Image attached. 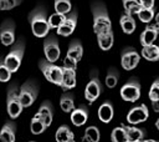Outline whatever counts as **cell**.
Wrapping results in <instances>:
<instances>
[{
	"label": "cell",
	"instance_id": "cell-1",
	"mask_svg": "<svg viewBox=\"0 0 159 142\" xmlns=\"http://www.w3.org/2000/svg\"><path fill=\"white\" fill-rule=\"evenodd\" d=\"M29 22L31 25L32 34L36 37H45L47 36L50 31L48 25V17L46 15V9L42 5L36 6L30 14H29Z\"/></svg>",
	"mask_w": 159,
	"mask_h": 142
},
{
	"label": "cell",
	"instance_id": "cell-2",
	"mask_svg": "<svg viewBox=\"0 0 159 142\" xmlns=\"http://www.w3.org/2000/svg\"><path fill=\"white\" fill-rule=\"evenodd\" d=\"M91 10L93 15V31L96 32V35L112 30V22L107 7L102 1H93L91 5Z\"/></svg>",
	"mask_w": 159,
	"mask_h": 142
},
{
	"label": "cell",
	"instance_id": "cell-3",
	"mask_svg": "<svg viewBox=\"0 0 159 142\" xmlns=\"http://www.w3.org/2000/svg\"><path fill=\"white\" fill-rule=\"evenodd\" d=\"M22 103L19 96V87L16 85V82H12L9 87H7V93H6V111L7 115L10 116V118L15 120L20 116V113L22 112Z\"/></svg>",
	"mask_w": 159,
	"mask_h": 142
},
{
	"label": "cell",
	"instance_id": "cell-4",
	"mask_svg": "<svg viewBox=\"0 0 159 142\" xmlns=\"http://www.w3.org/2000/svg\"><path fill=\"white\" fill-rule=\"evenodd\" d=\"M24 52H25V41L24 39H19L4 59L5 65L11 70V72H16L19 70L24 57Z\"/></svg>",
	"mask_w": 159,
	"mask_h": 142
},
{
	"label": "cell",
	"instance_id": "cell-5",
	"mask_svg": "<svg viewBox=\"0 0 159 142\" xmlns=\"http://www.w3.org/2000/svg\"><path fill=\"white\" fill-rule=\"evenodd\" d=\"M39 67L47 81H50L53 85L61 86L62 76H63V66L60 67V66L55 65V62H50L48 60L42 59L39 62Z\"/></svg>",
	"mask_w": 159,
	"mask_h": 142
},
{
	"label": "cell",
	"instance_id": "cell-6",
	"mask_svg": "<svg viewBox=\"0 0 159 142\" xmlns=\"http://www.w3.org/2000/svg\"><path fill=\"white\" fill-rule=\"evenodd\" d=\"M102 91H103V87H102V83L98 77V71L92 70L89 72V80L84 88V98L87 100V102L89 105H92L99 97Z\"/></svg>",
	"mask_w": 159,
	"mask_h": 142
},
{
	"label": "cell",
	"instance_id": "cell-7",
	"mask_svg": "<svg viewBox=\"0 0 159 142\" xmlns=\"http://www.w3.org/2000/svg\"><path fill=\"white\" fill-rule=\"evenodd\" d=\"M39 85L34 80H27L19 90V96L24 107H30L37 98Z\"/></svg>",
	"mask_w": 159,
	"mask_h": 142
},
{
	"label": "cell",
	"instance_id": "cell-8",
	"mask_svg": "<svg viewBox=\"0 0 159 142\" xmlns=\"http://www.w3.org/2000/svg\"><path fill=\"white\" fill-rule=\"evenodd\" d=\"M120 97L128 102H135L140 97V83L138 78L132 77L120 87Z\"/></svg>",
	"mask_w": 159,
	"mask_h": 142
},
{
	"label": "cell",
	"instance_id": "cell-9",
	"mask_svg": "<svg viewBox=\"0 0 159 142\" xmlns=\"http://www.w3.org/2000/svg\"><path fill=\"white\" fill-rule=\"evenodd\" d=\"M43 54H45L46 60H48L50 62H56L60 59L61 50H60L58 40H57V37L55 35H47V36H45Z\"/></svg>",
	"mask_w": 159,
	"mask_h": 142
},
{
	"label": "cell",
	"instance_id": "cell-10",
	"mask_svg": "<svg viewBox=\"0 0 159 142\" xmlns=\"http://www.w3.org/2000/svg\"><path fill=\"white\" fill-rule=\"evenodd\" d=\"M140 61V56L139 54L130 46L128 47H124L120 52V65L124 70L127 71H130L133 69H135L138 66Z\"/></svg>",
	"mask_w": 159,
	"mask_h": 142
},
{
	"label": "cell",
	"instance_id": "cell-11",
	"mask_svg": "<svg viewBox=\"0 0 159 142\" xmlns=\"http://www.w3.org/2000/svg\"><path fill=\"white\" fill-rule=\"evenodd\" d=\"M0 41L5 46L14 45L15 42V22L6 19L0 25Z\"/></svg>",
	"mask_w": 159,
	"mask_h": 142
},
{
	"label": "cell",
	"instance_id": "cell-12",
	"mask_svg": "<svg viewBox=\"0 0 159 142\" xmlns=\"http://www.w3.org/2000/svg\"><path fill=\"white\" fill-rule=\"evenodd\" d=\"M76 25H77V10H71L66 15L63 22L57 27V35L70 36L75 31Z\"/></svg>",
	"mask_w": 159,
	"mask_h": 142
},
{
	"label": "cell",
	"instance_id": "cell-13",
	"mask_svg": "<svg viewBox=\"0 0 159 142\" xmlns=\"http://www.w3.org/2000/svg\"><path fill=\"white\" fill-rule=\"evenodd\" d=\"M148 117H149V111H148V107H147L144 103L130 108V110L128 111V113H127V121H128L130 125L142 123V122L147 121Z\"/></svg>",
	"mask_w": 159,
	"mask_h": 142
},
{
	"label": "cell",
	"instance_id": "cell-14",
	"mask_svg": "<svg viewBox=\"0 0 159 142\" xmlns=\"http://www.w3.org/2000/svg\"><path fill=\"white\" fill-rule=\"evenodd\" d=\"M88 115H89V111L86 105L75 107L73 111L71 112V122L77 127L83 126L88 120Z\"/></svg>",
	"mask_w": 159,
	"mask_h": 142
},
{
	"label": "cell",
	"instance_id": "cell-15",
	"mask_svg": "<svg viewBox=\"0 0 159 142\" xmlns=\"http://www.w3.org/2000/svg\"><path fill=\"white\" fill-rule=\"evenodd\" d=\"M159 35V26L157 24H153V25H148L140 34V44L142 46H145V45H150V44H154V41L157 40Z\"/></svg>",
	"mask_w": 159,
	"mask_h": 142
},
{
	"label": "cell",
	"instance_id": "cell-16",
	"mask_svg": "<svg viewBox=\"0 0 159 142\" xmlns=\"http://www.w3.org/2000/svg\"><path fill=\"white\" fill-rule=\"evenodd\" d=\"M16 136V123L14 121H6L0 130V141L14 142Z\"/></svg>",
	"mask_w": 159,
	"mask_h": 142
},
{
	"label": "cell",
	"instance_id": "cell-17",
	"mask_svg": "<svg viewBox=\"0 0 159 142\" xmlns=\"http://www.w3.org/2000/svg\"><path fill=\"white\" fill-rule=\"evenodd\" d=\"M45 123L46 126L48 127L51 123H52V118H53V107H52V103L50 101H43L36 113Z\"/></svg>",
	"mask_w": 159,
	"mask_h": 142
},
{
	"label": "cell",
	"instance_id": "cell-18",
	"mask_svg": "<svg viewBox=\"0 0 159 142\" xmlns=\"http://www.w3.org/2000/svg\"><path fill=\"white\" fill-rule=\"evenodd\" d=\"M76 86V70L63 67V76H62V83L61 88L65 91H68Z\"/></svg>",
	"mask_w": 159,
	"mask_h": 142
},
{
	"label": "cell",
	"instance_id": "cell-19",
	"mask_svg": "<svg viewBox=\"0 0 159 142\" xmlns=\"http://www.w3.org/2000/svg\"><path fill=\"white\" fill-rule=\"evenodd\" d=\"M114 116V108H113V105L109 102V101H104L99 108H98V117L99 120L103 122V123H108L112 121Z\"/></svg>",
	"mask_w": 159,
	"mask_h": 142
},
{
	"label": "cell",
	"instance_id": "cell-20",
	"mask_svg": "<svg viewBox=\"0 0 159 142\" xmlns=\"http://www.w3.org/2000/svg\"><path fill=\"white\" fill-rule=\"evenodd\" d=\"M127 130V141L128 142H139L144 141L147 137V132L143 128L139 127H132V126H125Z\"/></svg>",
	"mask_w": 159,
	"mask_h": 142
},
{
	"label": "cell",
	"instance_id": "cell-21",
	"mask_svg": "<svg viewBox=\"0 0 159 142\" xmlns=\"http://www.w3.org/2000/svg\"><path fill=\"white\" fill-rule=\"evenodd\" d=\"M97 42H98L99 47H101L103 51L109 50V49L113 46V42H114V35H113V31L109 30V31L98 34V35H97Z\"/></svg>",
	"mask_w": 159,
	"mask_h": 142
},
{
	"label": "cell",
	"instance_id": "cell-22",
	"mask_svg": "<svg viewBox=\"0 0 159 142\" xmlns=\"http://www.w3.org/2000/svg\"><path fill=\"white\" fill-rule=\"evenodd\" d=\"M60 106L61 110L66 113H71L75 108V96L72 92H63L60 97Z\"/></svg>",
	"mask_w": 159,
	"mask_h": 142
},
{
	"label": "cell",
	"instance_id": "cell-23",
	"mask_svg": "<svg viewBox=\"0 0 159 142\" xmlns=\"http://www.w3.org/2000/svg\"><path fill=\"white\" fill-rule=\"evenodd\" d=\"M55 138H56L57 142H73L75 141V135L67 125H62L57 128Z\"/></svg>",
	"mask_w": 159,
	"mask_h": 142
},
{
	"label": "cell",
	"instance_id": "cell-24",
	"mask_svg": "<svg viewBox=\"0 0 159 142\" xmlns=\"http://www.w3.org/2000/svg\"><path fill=\"white\" fill-rule=\"evenodd\" d=\"M82 55H83V46L81 44L80 40L75 39L71 41L70 46H68V50H67V55L66 56H70L72 59H75L77 62L82 59Z\"/></svg>",
	"mask_w": 159,
	"mask_h": 142
},
{
	"label": "cell",
	"instance_id": "cell-25",
	"mask_svg": "<svg viewBox=\"0 0 159 142\" xmlns=\"http://www.w3.org/2000/svg\"><path fill=\"white\" fill-rule=\"evenodd\" d=\"M119 24H120V27H122L123 32H124V34H128V35L133 34L134 30H135V27H137L135 20H134L133 16L129 15V14L122 15V16H120V20H119Z\"/></svg>",
	"mask_w": 159,
	"mask_h": 142
},
{
	"label": "cell",
	"instance_id": "cell-26",
	"mask_svg": "<svg viewBox=\"0 0 159 142\" xmlns=\"http://www.w3.org/2000/svg\"><path fill=\"white\" fill-rule=\"evenodd\" d=\"M142 56L148 61H159V45H145L142 49Z\"/></svg>",
	"mask_w": 159,
	"mask_h": 142
},
{
	"label": "cell",
	"instance_id": "cell-27",
	"mask_svg": "<svg viewBox=\"0 0 159 142\" xmlns=\"http://www.w3.org/2000/svg\"><path fill=\"white\" fill-rule=\"evenodd\" d=\"M122 4H123L125 14H129L132 16L138 15L139 10L142 9V5H140L139 0H122Z\"/></svg>",
	"mask_w": 159,
	"mask_h": 142
},
{
	"label": "cell",
	"instance_id": "cell-28",
	"mask_svg": "<svg viewBox=\"0 0 159 142\" xmlns=\"http://www.w3.org/2000/svg\"><path fill=\"white\" fill-rule=\"evenodd\" d=\"M101 138V132L97 126H88L83 135V141L86 142H98Z\"/></svg>",
	"mask_w": 159,
	"mask_h": 142
},
{
	"label": "cell",
	"instance_id": "cell-29",
	"mask_svg": "<svg viewBox=\"0 0 159 142\" xmlns=\"http://www.w3.org/2000/svg\"><path fill=\"white\" fill-rule=\"evenodd\" d=\"M118 80H119V71L116 67H109L106 75V86L108 88H113L118 83Z\"/></svg>",
	"mask_w": 159,
	"mask_h": 142
},
{
	"label": "cell",
	"instance_id": "cell-30",
	"mask_svg": "<svg viewBox=\"0 0 159 142\" xmlns=\"http://www.w3.org/2000/svg\"><path fill=\"white\" fill-rule=\"evenodd\" d=\"M46 128H47L46 123H45L37 115H35V116L32 117V120H31V123H30V130H31V132H32L34 135H41Z\"/></svg>",
	"mask_w": 159,
	"mask_h": 142
},
{
	"label": "cell",
	"instance_id": "cell-31",
	"mask_svg": "<svg viewBox=\"0 0 159 142\" xmlns=\"http://www.w3.org/2000/svg\"><path fill=\"white\" fill-rule=\"evenodd\" d=\"M111 140L113 142H125L127 141V130L125 126H120V127H116L113 128L112 133H111Z\"/></svg>",
	"mask_w": 159,
	"mask_h": 142
},
{
	"label": "cell",
	"instance_id": "cell-32",
	"mask_svg": "<svg viewBox=\"0 0 159 142\" xmlns=\"http://www.w3.org/2000/svg\"><path fill=\"white\" fill-rule=\"evenodd\" d=\"M53 4H55V10L57 12H61V14L67 15L72 10L71 0H55Z\"/></svg>",
	"mask_w": 159,
	"mask_h": 142
},
{
	"label": "cell",
	"instance_id": "cell-33",
	"mask_svg": "<svg viewBox=\"0 0 159 142\" xmlns=\"http://www.w3.org/2000/svg\"><path fill=\"white\" fill-rule=\"evenodd\" d=\"M138 17L142 22H145V24L150 22L154 17V7H143L142 6V9L138 12Z\"/></svg>",
	"mask_w": 159,
	"mask_h": 142
},
{
	"label": "cell",
	"instance_id": "cell-34",
	"mask_svg": "<svg viewBox=\"0 0 159 142\" xmlns=\"http://www.w3.org/2000/svg\"><path fill=\"white\" fill-rule=\"evenodd\" d=\"M65 17H66L65 14H61V12H57V11L53 12V14L50 15V17H48V25H50V27H51V29H57V27L63 22Z\"/></svg>",
	"mask_w": 159,
	"mask_h": 142
},
{
	"label": "cell",
	"instance_id": "cell-35",
	"mask_svg": "<svg viewBox=\"0 0 159 142\" xmlns=\"http://www.w3.org/2000/svg\"><path fill=\"white\" fill-rule=\"evenodd\" d=\"M11 70L5 65L4 60H0V81L1 82H7L11 78Z\"/></svg>",
	"mask_w": 159,
	"mask_h": 142
},
{
	"label": "cell",
	"instance_id": "cell-36",
	"mask_svg": "<svg viewBox=\"0 0 159 142\" xmlns=\"http://www.w3.org/2000/svg\"><path fill=\"white\" fill-rule=\"evenodd\" d=\"M149 98L152 102L154 101H159V77L152 83L150 88H149V93H148Z\"/></svg>",
	"mask_w": 159,
	"mask_h": 142
},
{
	"label": "cell",
	"instance_id": "cell-37",
	"mask_svg": "<svg viewBox=\"0 0 159 142\" xmlns=\"http://www.w3.org/2000/svg\"><path fill=\"white\" fill-rule=\"evenodd\" d=\"M21 2L22 0H2V10H11Z\"/></svg>",
	"mask_w": 159,
	"mask_h": 142
},
{
	"label": "cell",
	"instance_id": "cell-38",
	"mask_svg": "<svg viewBox=\"0 0 159 142\" xmlns=\"http://www.w3.org/2000/svg\"><path fill=\"white\" fill-rule=\"evenodd\" d=\"M63 67H67V69H72V70H76L77 69V61L70 56H66L65 60H63Z\"/></svg>",
	"mask_w": 159,
	"mask_h": 142
},
{
	"label": "cell",
	"instance_id": "cell-39",
	"mask_svg": "<svg viewBox=\"0 0 159 142\" xmlns=\"http://www.w3.org/2000/svg\"><path fill=\"white\" fill-rule=\"evenodd\" d=\"M139 2L143 7H154L155 0H139Z\"/></svg>",
	"mask_w": 159,
	"mask_h": 142
},
{
	"label": "cell",
	"instance_id": "cell-40",
	"mask_svg": "<svg viewBox=\"0 0 159 142\" xmlns=\"http://www.w3.org/2000/svg\"><path fill=\"white\" fill-rule=\"evenodd\" d=\"M152 105H153L154 112H159V101H154V102H152Z\"/></svg>",
	"mask_w": 159,
	"mask_h": 142
},
{
	"label": "cell",
	"instance_id": "cell-41",
	"mask_svg": "<svg viewBox=\"0 0 159 142\" xmlns=\"http://www.w3.org/2000/svg\"><path fill=\"white\" fill-rule=\"evenodd\" d=\"M155 24H157V25L159 26V12H158V14L155 15Z\"/></svg>",
	"mask_w": 159,
	"mask_h": 142
},
{
	"label": "cell",
	"instance_id": "cell-42",
	"mask_svg": "<svg viewBox=\"0 0 159 142\" xmlns=\"http://www.w3.org/2000/svg\"><path fill=\"white\" fill-rule=\"evenodd\" d=\"M155 127H157V128L159 130V118H158V120L155 121Z\"/></svg>",
	"mask_w": 159,
	"mask_h": 142
}]
</instances>
